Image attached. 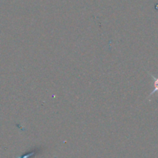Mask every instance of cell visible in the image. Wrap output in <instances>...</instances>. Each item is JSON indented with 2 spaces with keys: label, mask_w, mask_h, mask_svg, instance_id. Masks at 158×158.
<instances>
[{
  "label": "cell",
  "mask_w": 158,
  "mask_h": 158,
  "mask_svg": "<svg viewBox=\"0 0 158 158\" xmlns=\"http://www.w3.org/2000/svg\"><path fill=\"white\" fill-rule=\"evenodd\" d=\"M150 76H151L152 78H153V86H154V89H153V90L150 93V94L149 95V97L152 96L153 94L156 93H158V77H155L154 76L152 75V74H150Z\"/></svg>",
  "instance_id": "1"
}]
</instances>
